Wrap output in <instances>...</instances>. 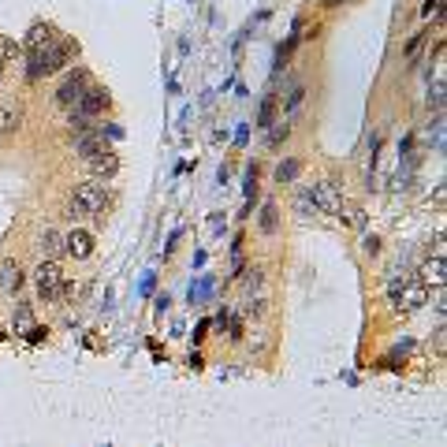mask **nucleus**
<instances>
[{
	"label": "nucleus",
	"instance_id": "f257e3e1",
	"mask_svg": "<svg viewBox=\"0 0 447 447\" xmlns=\"http://www.w3.org/2000/svg\"><path fill=\"white\" fill-rule=\"evenodd\" d=\"M75 41H68V38H60V34H52L45 45H38V49H30L26 52V79L30 82H38V79H45V75H52V71H60L63 63H68L71 56H75Z\"/></svg>",
	"mask_w": 447,
	"mask_h": 447
},
{
	"label": "nucleus",
	"instance_id": "f03ea898",
	"mask_svg": "<svg viewBox=\"0 0 447 447\" xmlns=\"http://www.w3.org/2000/svg\"><path fill=\"white\" fill-rule=\"evenodd\" d=\"M105 202H108V190H105V183L101 179H86L75 187L71 194V202H68V216L71 220H90V216H97L105 209Z\"/></svg>",
	"mask_w": 447,
	"mask_h": 447
},
{
	"label": "nucleus",
	"instance_id": "7ed1b4c3",
	"mask_svg": "<svg viewBox=\"0 0 447 447\" xmlns=\"http://www.w3.org/2000/svg\"><path fill=\"white\" fill-rule=\"evenodd\" d=\"M388 294H391V310L395 313H414V310H421L425 306V283H418V280H407V276H395L388 283Z\"/></svg>",
	"mask_w": 447,
	"mask_h": 447
},
{
	"label": "nucleus",
	"instance_id": "20e7f679",
	"mask_svg": "<svg viewBox=\"0 0 447 447\" xmlns=\"http://www.w3.org/2000/svg\"><path fill=\"white\" fill-rule=\"evenodd\" d=\"M63 283H68V276H63V268L56 265V261H41L38 272H34L38 298L41 302H60L63 298Z\"/></svg>",
	"mask_w": 447,
	"mask_h": 447
},
{
	"label": "nucleus",
	"instance_id": "39448f33",
	"mask_svg": "<svg viewBox=\"0 0 447 447\" xmlns=\"http://www.w3.org/2000/svg\"><path fill=\"white\" fill-rule=\"evenodd\" d=\"M310 198H313V209H317V213L340 216V209H343V190H340V183H332V179L313 183V187H310Z\"/></svg>",
	"mask_w": 447,
	"mask_h": 447
},
{
	"label": "nucleus",
	"instance_id": "423d86ee",
	"mask_svg": "<svg viewBox=\"0 0 447 447\" xmlns=\"http://www.w3.org/2000/svg\"><path fill=\"white\" fill-rule=\"evenodd\" d=\"M86 86H90V71L75 68V71L68 75V79L60 82V90H56V105H60V108H68V112H71V108H75V105L82 101Z\"/></svg>",
	"mask_w": 447,
	"mask_h": 447
},
{
	"label": "nucleus",
	"instance_id": "0eeeda50",
	"mask_svg": "<svg viewBox=\"0 0 447 447\" xmlns=\"http://www.w3.org/2000/svg\"><path fill=\"white\" fill-rule=\"evenodd\" d=\"M108 101H112V97H108L105 86H93V82H90V86H86V93H82V101L75 105L71 112L82 116V119H97V116H101L105 108H108Z\"/></svg>",
	"mask_w": 447,
	"mask_h": 447
},
{
	"label": "nucleus",
	"instance_id": "6e6552de",
	"mask_svg": "<svg viewBox=\"0 0 447 447\" xmlns=\"http://www.w3.org/2000/svg\"><path fill=\"white\" fill-rule=\"evenodd\" d=\"M63 250H68V254L71 257H90L93 254V235L90 232H82V227H75V232L68 235V238H63Z\"/></svg>",
	"mask_w": 447,
	"mask_h": 447
},
{
	"label": "nucleus",
	"instance_id": "1a4fd4ad",
	"mask_svg": "<svg viewBox=\"0 0 447 447\" xmlns=\"http://www.w3.org/2000/svg\"><path fill=\"white\" fill-rule=\"evenodd\" d=\"M86 168H90L93 172V176L97 179H108V176H116V172H119V157L112 153V149H108V153H101V157H93V160H86Z\"/></svg>",
	"mask_w": 447,
	"mask_h": 447
},
{
	"label": "nucleus",
	"instance_id": "9d476101",
	"mask_svg": "<svg viewBox=\"0 0 447 447\" xmlns=\"http://www.w3.org/2000/svg\"><path fill=\"white\" fill-rule=\"evenodd\" d=\"M0 287H4L8 294H15L19 287H23V268H19L15 261H4V265H0Z\"/></svg>",
	"mask_w": 447,
	"mask_h": 447
},
{
	"label": "nucleus",
	"instance_id": "9b49d317",
	"mask_svg": "<svg viewBox=\"0 0 447 447\" xmlns=\"http://www.w3.org/2000/svg\"><path fill=\"white\" fill-rule=\"evenodd\" d=\"M19 119H23V108H19L15 101H12V105H4V108H0V138H8V135H15V130H19Z\"/></svg>",
	"mask_w": 447,
	"mask_h": 447
},
{
	"label": "nucleus",
	"instance_id": "f8f14e48",
	"mask_svg": "<svg viewBox=\"0 0 447 447\" xmlns=\"http://www.w3.org/2000/svg\"><path fill=\"white\" fill-rule=\"evenodd\" d=\"M418 283H436V287H444V254H436V257L425 261Z\"/></svg>",
	"mask_w": 447,
	"mask_h": 447
},
{
	"label": "nucleus",
	"instance_id": "ddd939ff",
	"mask_svg": "<svg viewBox=\"0 0 447 447\" xmlns=\"http://www.w3.org/2000/svg\"><path fill=\"white\" fill-rule=\"evenodd\" d=\"M60 246H63V235L56 227H45V232H41V254H45V261H52V254H56Z\"/></svg>",
	"mask_w": 447,
	"mask_h": 447
},
{
	"label": "nucleus",
	"instance_id": "4468645a",
	"mask_svg": "<svg viewBox=\"0 0 447 447\" xmlns=\"http://www.w3.org/2000/svg\"><path fill=\"white\" fill-rule=\"evenodd\" d=\"M276 224H280V209H276V202H265V209H261L257 227H261L265 235H272V232H276Z\"/></svg>",
	"mask_w": 447,
	"mask_h": 447
},
{
	"label": "nucleus",
	"instance_id": "2eb2a0df",
	"mask_svg": "<svg viewBox=\"0 0 447 447\" xmlns=\"http://www.w3.org/2000/svg\"><path fill=\"white\" fill-rule=\"evenodd\" d=\"M12 328H15V332H30V328H34V313H30V302H19V306H15Z\"/></svg>",
	"mask_w": 447,
	"mask_h": 447
},
{
	"label": "nucleus",
	"instance_id": "dca6fc26",
	"mask_svg": "<svg viewBox=\"0 0 447 447\" xmlns=\"http://www.w3.org/2000/svg\"><path fill=\"white\" fill-rule=\"evenodd\" d=\"M298 172H302V160L287 157V160L276 168V183H294V179H298Z\"/></svg>",
	"mask_w": 447,
	"mask_h": 447
},
{
	"label": "nucleus",
	"instance_id": "f3484780",
	"mask_svg": "<svg viewBox=\"0 0 447 447\" xmlns=\"http://www.w3.org/2000/svg\"><path fill=\"white\" fill-rule=\"evenodd\" d=\"M272 119H276V97H265V101H261V112H257V127L261 130H268L272 127Z\"/></svg>",
	"mask_w": 447,
	"mask_h": 447
},
{
	"label": "nucleus",
	"instance_id": "a211bd4d",
	"mask_svg": "<svg viewBox=\"0 0 447 447\" xmlns=\"http://www.w3.org/2000/svg\"><path fill=\"white\" fill-rule=\"evenodd\" d=\"M302 97H306V86H294V90H291V97H287V116H294V112H298Z\"/></svg>",
	"mask_w": 447,
	"mask_h": 447
},
{
	"label": "nucleus",
	"instance_id": "6ab92c4d",
	"mask_svg": "<svg viewBox=\"0 0 447 447\" xmlns=\"http://www.w3.org/2000/svg\"><path fill=\"white\" fill-rule=\"evenodd\" d=\"M294 209H298L302 216H306V213H317V209H313V198H310V190H298V198H294Z\"/></svg>",
	"mask_w": 447,
	"mask_h": 447
},
{
	"label": "nucleus",
	"instance_id": "aec40b11",
	"mask_svg": "<svg viewBox=\"0 0 447 447\" xmlns=\"http://www.w3.org/2000/svg\"><path fill=\"white\" fill-rule=\"evenodd\" d=\"M340 216H343L347 224H354V227L365 224V213H362V209H340Z\"/></svg>",
	"mask_w": 447,
	"mask_h": 447
},
{
	"label": "nucleus",
	"instance_id": "412c9836",
	"mask_svg": "<svg viewBox=\"0 0 447 447\" xmlns=\"http://www.w3.org/2000/svg\"><path fill=\"white\" fill-rule=\"evenodd\" d=\"M421 41H425V34H414V38H410V45H407V56H418Z\"/></svg>",
	"mask_w": 447,
	"mask_h": 447
},
{
	"label": "nucleus",
	"instance_id": "4be33fe9",
	"mask_svg": "<svg viewBox=\"0 0 447 447\" xmlns=\"http://www.w3.org/2000/svg\"><path fill=\"white\" fill-rule=\"evenodd\" d=\"M283 138H287V123H283L280 130H272V135H268V146H280Z\"/></svg>",
	"mask_w": 447,
	"mask_h": 447
},
{
	"label": "nucleus",
	"instance_id": "5701e85b",
	"mask_svg": "<svg viewBox=\"0 0 447 447\" xmlns=\"http://www.w3.org/2000/svg\"><path fill=\"white\" fill-rule=\"evenodd\" d=\"M365 254H380V238L377 235H365Z\"/></svg>",
	"mask_w": 447,
	"mask_h": 447
},
{
	"label": "nucleus",
	"instance_id": "b1692460",
	"mask_svg": "<svg viewBox=\"0 0 447 447\" xmlns=\"http://www.w3.org/2000/svg\"><path fill=\"white\" fill-rule=\"evenodd\" d=\"M153 283H157V276H153V272H146V276H142V294L153 291Z\"/></svg>",
	"mask_w": 447,
	"mask_h": 447
},
{
	"label": "nucleus",
	"instance_id": "393cba45",
	"mask_svg": "<svg viewBox=\"0 0 447 447\" xmlns=\"http://www.w3.org/2000/svg\"><path fill=\"white\" fill-rule=\"evenodd\" d=\"M432 12H440V0H425V15H432Z\"/></svg>",
	"mask_w": 447,
	"mask_h": 447
},
{
	"label": "nucleus",
	"instance_id": "a878e982",
	"mask_svg": "<svg viewBox=\"0 0 447 447\" xmlns=\"http://www.w3.org/2000/svg\"><path fill=\"white\" fill-rule=\"evenodd\" d=\"M4 52H8V45L0 41V71H4Z\"/></svg>",
	"mask_w": 447,
	"mask_h": 447
}]
</instances>
